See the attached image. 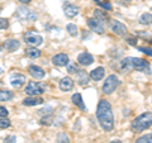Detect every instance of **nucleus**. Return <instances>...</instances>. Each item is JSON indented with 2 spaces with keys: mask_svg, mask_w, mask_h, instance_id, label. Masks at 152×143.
Wrapping results in <instances>:
<instances>
[{
  "mask_svg": "<svg viewBox=\"0 0 152 143\" xmlns=\"http://www.w3.org/2000/svg\"><path fill=\"white\" fill-rule=\"evenodd\" d=\"M15 15L18 19L20 20H36L37 19V14L36 12H33L32 9L27 8V7H19L15 12Z\"/></svg>",
  "mask_w": 152,
  "mask_h": 143,
  "instance_id": "5",
  "label": "nucleus"
},
{
  "mask_svg": "<svg viewBox=\"0 0 152 143\" xmlns=\"http://www.w3.org/2000/svg\"><path fill=\"white\" fill-rule=\"evenodd\" d=\"M20 47V42L17 39H7L4 42V48L8 52H15Z\"/></svg>",
  "mask_w": 152,
  "mask_h": 143,
  "instance_id": "16",
  "label": "nucleus"
},
{
  "mask_svg": "<svg viewBox=\"0 0 152 143\" xmlns=\"http://www.w3.org/2000/svg\"><path fill=\"white\" fill-rule=\"evenodd\" d=\"M13 98V93L9 90H0V101H8Z\"/></svg>",
  "mask_w": 152,
  "mask_h": 143,
  "instance_id": "24",
  "label": "nucleus"
},
{
  "mask_svg": "<svg viewBox=\"0 0 152 143\" xmlns=\"http://www.w3.org/2000/svg\"><path fill=\"white\" fill-rule=\"evenodd\" d=\"M94 15H95V19H98L99 22H107V19H108V15H107V13L105 12H103V10H99V9H96V10L94 12Z\"/></svg>",
  "mask_w": 152,
  "mask_h": 143,
  "instance_id": "23",
  "label": "nucleus"
},
{
  "mask_svg": "<svg viewBox=\"0 0 152 143\" xmlns=\"http://www.w3.org/2000/svg\"><path fill=\"white\" fill-rule=\"evenodd\" d=\"M0 74H1V69H0Z\"/></svg>",
  "mask_w": 152,
  "mask_h": 143,
  "instance_id": "44",
  "label": "nucleus"
},
{
  "mask_svg": "<svg viewBox=\"0 0 152 143\" xmlns=\"http://www.w3.org/2000/svg\"><path fill=\"white\" fill-rule=\"evenodd\" d=\"M117 3L121 4V5H128L131 3V0H117Z\"/></svg>",
  "mask_w": 152,
  "mask_h": 143,
  "instance_id": "38",
  "label": "nucleus"
},
{
  "mask_svg": "<svg viewBox=\"0 0 152 143\" xmlns=\"http://www.w3.org/2000/svg\"><path fill=\"white\" fill-rule=\"evenodd\" d=\"M77 70H79V69H77V66H76V63L69 66V72H70V74H75Z\"/></svg>",
  "mask_w": 152,
  "mask_h": 143,
  "instance_id": "37",
  "label": "nucleus"
},
{
  "mask_svg": "<svg viewBox=\"0 0 152 143\" xmlns=\"http://www.w3.org/2000/svg\"><path fill=\"white\" fill-rule=\"evenodd\" d=\"M138 50H140V51H142V52H143V53L148 55V56H151V55H152L151 48H146V47H138Z\"/></svg>",
  "mask_w": 152,
  "mask_h": 143,
  "instance_id": "36",
  "label": "nucleus"
},
{
  "mask_svg": "<svg viewBox=\"0 0 152 143\" xmlns=\"http://www.w3.org/2000/svg\"><path fill=\"white\" fill-rule=\"evenodd\" d=\"M45 90H46V85L41 82H36V81H31L26 86V94H28L29 96H38V95L43 94Z\"/></svg>",
  "mask_w": 152,
  "mask_h": 143,
  "instance_id": "4",
  "label": "nucleus"
},
{
  "mask_svg": "<svg viewBox=\"0 0 152 143\" xmlns=\"http://www.w3.org/2000/svg\"><path fill=\"white\" fill-rule=\"evenodd\" d=\"M8 114H9V112L7 110V108L0 107V117H1V118H7Z\"/></svg>",
  "mask_w": 152,
  "mask_h": 143,
  "instance_id": "35",
  "label": "nucleus"
},
{
  "mask_svg": "<svg viewBox=\"0 0 152 143\" xmlns=\"http://www.w3.org/2000/svg\"><path fill=\"white\" fill-rule=\"evenodd\" d=\"M0 13H1V5H0Z\"/></svg>",
  "mask_w": 152,
  "mask_h": 143,
  "instance_id": "42",
  "label": "nucleus"
},
{
  "mask_svg": "<svg viewBox=\"0 0 152 143\" xmlns=\"http://www.w3.org/2000/svg\"><path fill=\"white\" fill-rule=\"evenodd\" d=\"M23 38H24V42H26V43L29 45V46H32V47H37V46L42 45V42H43V38H42V36L37 34V33L33 32V31L27 32L26 34L23 36Z\"/></svg>",
  "mask_w": 152,
  "mask_h": 143,
  "instance_id": "7",
  "label": "nucleus"
},
{
  "mask_svg": "<svg viewBox=\"0 0 152 143\" xmlns=\"http://www.w3.org/2000/svg\"><path fill=\"white\" fill-rule=\"evenodd\" d=\"M66 31H67L69 34L72 36V37L77 36V27H76L75 24H67V27H66Z\"/></svg>",
  "mask_w": 152,
  "mask_h": 143,
  "instance_id": "26",
  "label": "nucleus"
},
{
  "mask_svg": "<svg viewBox=\"0 0 152 143\" xmlns=\"http://www.w3.org/2000/svg\"><path fill=\"white\" fill-rule=\"evenodd\" d=\"M110 29L118 36H124L127 33V27L123 23L118 22V20H113L110 23Z\"/></svg>",
  "mask_w": 152,
  "mask_h": 143,
  "instance_id": "10",
  "label": "nucleus"
},
{
  "mask_svg": "<svg viewBox=\"0 0 152 143\" xmlns=\"http://www.w3.org/2000/svg\"><path fill=\"white\" fill-rule=\"evenodd\" d=\"M88 26L95 33H99V34H103L104 33V24L102 22H99L98 19H95V18L88 19Z\"/></svg>",
  "mask_w": 152,
  "mask_h": 143,
  "instance_id": "8",
  "label": "nucleus"
},
{
  "mask_svg": "<svg viewBox=\"0 0 152 143\" xmlns=\"http://www.w3.org/2000/svg\"><path fill=\"white\" fill-rule=\"evenodd\" d=\"M118 85H119V79H118L115 75L108 76L105 82H104V85H103V93L107 94V95L112 94L114 90L118 88Z\"/></svg>",
  "mask_w": 152,
  "mask_h": 143,
  "instance_id": "6",
  "label": "nucleus"
},
{
  "mask_svg": "<svg viewBox=\"0 0 152 143\" xmlns=\"http://www.w3.org/2000/svg\"><path fill=\"white\" fill-rule=\"evenodd\" d=\"M15 142H17L15 136H9V137H7L5 139H4L3 143H15Z\"/></svg>",
  "mask_w": 152,
  "mask_h": 143,
  "instance_id": "34",
  "label": "nucleus"
},
{
  "mask_svg": "<svg viewBox=\"0 0 152 143\" xmlns=\"http://www.w3.org/2000/svg\"><path fill=\"white\" fill-rule=\"evenodd\" d=\"M98 3H99V5L104 8L105 10H112V4L109 1H98Z\"/></svg>",
  "mask_w": 152,
  "mask_h": 143,
  "instance_id": "30",
  "label": "nucleus"
},
{
  "mask_svg": "<svg viewBox=\"0 0 152 143\" xmlns=\"http://www.w3.org/2000/svg\"><path fill=\"white\" fill-rule=\"evenodd\" d=\"M28 72H29V75L32 76V77H34V79H37V80L43 79L45 75H46V72L43 71V69L39 67V66H36V65L29 66V67H28Z\"/></svg>",
  "mask_w": 152,
  "mask_h": 143,
  "instance_id": "11",
  "label": "nucleus"
},
{
  "mask_svg": "<svg viewBox=\"0 0 152 143\" xmlns=\"http://www.w3.org/2000/svg\"><path fill=\"white\" fill-rule=\"evenodd\" d=\"M136 143H152V134L148 133V134H146V136L140 137L136 141Z\"/></svg>",
  "mask_w": 152,
  "mask_h": 143,
  "instance_id": "25",
  "label": "nucleus"
},
{
  "mask_svg": "<svg viewBox=\"0 0 152 143\" xmlns=\"http://www.w3.org/2000/svg\"><path fill=\"white\" fill-rule=\"evenodd\" d=\"M10 127V120H9L8 118H1L0 119V128L4 129V128H8Z\"/></svg>",
  "mask_w": 152,
  "mask_h": 143,
  "instance_id": "28",
  "label": "nucleus"
},
{
  "mask_svg": "<svg viewBox=\"0 0 152 143\" xmlns=\"http://www.w3.org/2000/svg\"><path fill=\"white\" fill-rule=\"evenodd\" d=\"M57 143H70V138L66 133H60L57 136Z\"/></svg>",
  "mask_w": 152,
  "mask_h": 143,
  "instance_id": "27",
  "label": "nucleus"
},
{
  "mask_svg": "<svg viewBox=\"0 0 152 143\" xmlns=\"http://www.w3.org/2000/svg\"><path fill=\"white\" fill-rule=\"evenodd\" d=\"M77 62L83 66H89L94 62V57L90 53H88V52H83V53L77 56Z\"/></svg>",
  "mask_w": 152,
  "mask_h": 143,
  "instance_id": "14",
  "label": "nucleus"
},
{
  "mask_svg": "<svg viewBox=\"0 0 152 143\" xmlns=\"http://www.w3.org/2000/svg\"><path fill=\"white\" fill-rule=\"evenodd\" d=\"M51 122H52L51 114H50V115H46V117H43V118L41 119V124H42V125H50Z\"/></svg>",
  "mask_w": 152,
  "mask_h": 143,
  "instance_id": "29",
  "label": "nucleus"
},
{
  "mask_svg": "<svg viewBox=\"0 0 152 143\" xmlns=\"http://www.w3.org/2000/svg\"><path fill=\"white\" fill-rule=\"evenodd\" d=\"M1 50H3V47H1V45H0V52H1Z\"/></svg>",
  "mask_w": 152,
  "mask_h": 143,
  "instance_id": "41",
  "label": "nucleus"
},
{
  "mask_svg": "<svg viewBox=\"0 0 152 143\" xmlns=\"http://www.w3.org/2000/svg\"><path fill=\"white\" fill-rule=\"evenodd\" d=\"M94 1H99V0H94Z\"/></svg>",
  "mask_w": 152,
  "mask_h": 143,
  "instance_id": "43",
  "label": "nucleus"
},
{
  "mask_svg": "<svg viewBox=\"0 0 152 143\" xmlns=\"http://www.w3.org/2000/svg\"><path fill=\"white\" fill-rule=\"evenodd\" d=\"M45 100L39 98V96H29L23 100V105L26 107H36V105H41L42 103H43Z\"/></svg>",
  "mask_w": 152,
  "mask_h": 143,
  "instance_id": "17",
  "label": "nucleus"
},
{
  "mask_svg": "<svg viewBox=\"0 0 152 143\" xmlns=\"http://www.w3.org/2000/svg\"><path fill=\"white\" fill-rule=\"evenodd\" d=\"M126 41H127V43H129L132 46H137V41H138V39H137L136 37H127Z\"/></svg>",
  "mask_w": 152,
  "mask_h": 143,
  "instance_id": "33",
  "label": "nucleus"
},
{
  "mask_svg": "<svg viewBox=\"0 0 152 143\" xmlns=\"http://www.w3.org/2000/svg\"><path fill=\"white\" fill-rule=\"evenodd\" d=\"M52 110H53V108L52 107H47V108H45V109H41L39 110V114H46V115H50V114L52 113Z\"/></svg>",
  "mask_w": 152,
  "mask_h": 143,
  "instance_id": "32",
  "label": "nucleus"
},
{
  "mask_svg": "<svg viewBox=\"0 0 152 143\" xmlns=\"http://www.w3.org/2000/svg\"><path fill=\"white\" fill-rule=\"evenodd\" d=\"M104 75H105V70H104V67H96L90 72L89 77L91 80H94V81H99V80H102L104 77Z\"/></svg>",
  "mask_w": 152,
  "mask_h": 143,
  "instance_id": "18",
  "label": "nucleus"
},
{
  "mask_svg": "<svg viewBox=\"0 0 152 143\" xmlns=\"http://www.w3.org/2000/svg\"><path fill=\"white\" fill-rule=\"evenodd\" d=\"M74 88V81L71 77H64L60 81V89L62 91H70Z\"/></svg>",
  "mask_w": 152,
  "mask_h": 143,
  "instance_id": "19",
  "label": "nucleus"
},
{
  "mask_svg": "<svg viewBox=\"0 0 152 143\" xmlns=\"http://www.w3.org/2000/svg\"><path fill=\"white\" fill-rule=\"evenodd\" d=\"M121 69L123 71H132V70H137V71H142L146 74H151V69L150 65L142 58H137V57H127V58L121 61Z\"/></svg>",
  "mask_w": 152,
  "mask_h": 143,
  "instance_id": "2",
  "label": "nucleus"
},
{
  "mask_svg": "<svg viewBox=\"0 0 152 143\" xmlns=\"http://www.w3.org/2000/svg\"><path fill=\"white\" fill-rule=\"evenodd\" d=\"M110 143H122V142H121V141H118V139H115V141H112Z\"/></svg>",
  "mask_w": 152,
  "mask_h": 143,
  "instance_id": "40",
  "label": "nucleus"
},
{
  "mask_svg": "<svg viewBox=\"0 0 152 143\" xmlns=\"http://www.w3.org/2000/svg\"><path fill=\"white\" fill-rule=\"evenodd\" d=\"M96 118L99 120V124L102 125V128L105 132H110L114 128V115L109 101L104 99L99 101L96 109Z\"/></svg>",
  "mask_w": 152,
  "mask_h": 143,
  "instance_id": "1",
  "label": "nucleus"
},
{
  "mask_svg": "<svg viewBox=\"0 0 152 143\" xmlns=\"http://www.w3.org/2000/svg\"><path fill=\"white\" fill-rule=\"evenodd\" d=\"M64 12L66 14V17L69 18H74L79 14V8L74 5V4H70V3H66L64 4Z\"/></svg>",
  "mask_w": 152,
  "mask_h": 143,
  "instance_id": "13",
  "label": "nucleus"
},
{
  "mask_svg": "<svg viewBox=\"0 0 152 143\" xmlns=\"http://www.w3.org/2000/svg\"><path fill=\"white\" fill-rule=\"evenodd\" d=\"M140 23L142 26H150L151 24V20H152V15L151 13H143L142 15L140 17Z\"/></svg>",
  "mask_w": 152,
  "mask_h": 143,
  "instance_id": "22",
  "label": "nucleus"
},
{
  "mask_svg": "<svg viewBox=\"0 0 152 143\" xmlns=\"http://www.w3.org/2000/svg\"><path fill=\"white\" fill-rule=\"evenodd\" d=\"M71 99H72V103L75 104L76 107L80 108L83 112H86V107H85V104H84V101H83L81 94H79V93H77V94H74V95H72V98H71Z\"/></svg>",
  "mask_w": 152,
  "mask_h": 143,
  "instance_id": "20",
  "label": "nucleus"
},
{
  "mask_svg": "<svg viewBox=\"0 0 152 143\" xmlns=\"http://www.w3.org/2000/svg\"><path fill=\"white\" fill-rule=\"evenodd\" d=\"M26 76L24 75H20V74H15V75H12L10 76V85L13 88L15 89H19L20 86H23V85L26 84Z\"/></svg>",
  "mask_w": 152,
  "mask_h": 143,
  "instance_id": "9",
  "label": "nucleus"
},
{
  "mask_svg": "<svg viewBox=\"0 0 152 143\" xmlns=\"http://www.w3.org/2000/svg\"><path fill=\"white\" fill-rule=\"evenodd\" d=\"M151 122H152L151 112L143 113L132 122V129L134 132H143V131L148 129V128L151 127Z\"/></svg>",
  "mask_w": 152,
  "mask_h": 143,
  "instance_id": "3",
  "label": "nucleus"
},
{
  "mask_svg": "<svg viewBox=\"0 0 152 143\" xmlns=\"http://www.w3.org/2000/svg\"><path fill=\"white\" fill-rule=\"evenodd\" d=\"M26 56L29 57V58H38L41 56V51L36 47H31V48L26 50Z\"/></svg>",
  "mask_w": 152,
  "mask_h": 143,
  "instance_id": "21",
  "label": "nucleus"
},
{
  "mask_svg": "<svg viewBox=\"0 0 152 143\" xmlns=\"http://www.w3.org/2000/svg\"><path fill=\"white\" fill-rule=\"evenodd\" d=\"M52 62H53L55 66H58V67H62V66L69 65V56L66 53H58L53 56L52 58Z\"/></svg>",
  "mask_w": 152,
  "mask_h": 143,
  "instance_id": "12",
  "label": "nucleus"
},
{
  "mask_svg": "<svg viewBox=\"0 0 152 143\" xmlns=\"http://www.w3.org/2000/svg\"><path fill=\"white\" fill-rule=\"evenodd\" d=\"M22 4H29L31 3V0H19Z\"/></svg>",
  "mask_w": 152,
  "mask_h": 143,
  "instance_id": "39",
  "label": "nucleus"
},
{
  "mask_svg": "<svg viewBox=\"0 0 152 143\" xmlns=\"http://www.w3.org/2000/svg\"><path fill=\"white\" fill-rule=\"evenodd\" d=\"M75 74H76V81H77L79 85H81V86H85V85L89 84V75L86 74V71H84V70H77Z\"/></svg>",
  "mask_w": 152,
  "mask_h": 143,
  "instance_id": "15",
  "label": "nucleus"
},
{
  "mask_svg": "<svg viewBox=\"0 0 152 143\" xmlns=\"http://www.w3.org/2000/svg\"><path fill=\"white\" fill-rule=\"evenodd\" d=\"M9 27V22L5 18H0V29H5Z\"/></svg>",
  "mask_w": 152,
  "mask_h": 143,
  "instance_id": "31",
  "label": "nucleus"
}]
</instances>
